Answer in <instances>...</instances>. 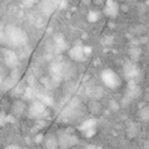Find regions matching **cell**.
Returning a JSON list of instances; mask_svg holds the SVG:
<instances>
[{
    "mask_svg": "<svg viewBox=\"0 0 149 149\" xmlns=\"http://www.w3.org/2000/svg\"><path fill=\"white\" fill-rule=\"evenodd\" d=\"M3 33H5V38H6L5 42L14 47H24L28 42L27 34L22 29L13 24H7L3 28Z\"/></svg>",
    "mask_w": 149,
    "mask_h": 149,
    "instance_id": "cell-1",
    "label": "cell"
},
{
    "mask_svg": "<svg viewBox=\"0 0 149 149\" xmlns=\"http://www.w3.org/2000/svg\"><path fill=\"white\" fill-rule=\"evenodd\" d=\"M57 136V142H58V147L61 149H69L72 146H76L78 143V139L77 136L69 134L68 130H59Z\"/></svg>",
    "mask_w": 149,
    "mask_h": 149,
    "instance_id": "cell-2",
    "label": "cell"
},
{
    "mask_svg": "<svg viewBox=\"0 0 149 149\" xmlns=\"http://www.w3.org/2000/svg\"><path fill=\"white\" fill-rule=\"evenodd\" d=\"M101 80L109 88H118L121 85V80L119 76L109 69H106L101 72Z\"/></svg>",
    "mask_w": 149,
    "mask_h": 149,
    "instance_id": "cell-3",
    "label": "cell"
},
{
    "mask_svg": "<svg viewBox=\"0 0 149 149\" xmlns=\"http://www.w3.org/2000/svg\"><path fill=\"white\" fill-rule=\"evenodd\" d=\"M57 2L56 0H42L41 2V13L44 16H50L54 10L57 7Z\"/></svg>",
    "mask_w": 149,
    "mask_h": 149,
    "instance_id": "cell-4",
    "label": "cell"
},
{
    "mask_svg": "<svg viewBox=\"0 0 149 149\" xmlns=\"http://www.w3.org/2000/svg\"><path fill=\"white\" fill-rule=\"evenodd\" d=\"M3 58H5V63L8 68L13 69V68H17L19 65V57L17 55L12 51V50H5L3 51Z\"/></svg>",
    "mask_w": 149,
    "mask_h": 149,
    "instance_id": "cell-5",
    "label": "cell"
},
{
    "mask_svg": "<svg viewBox=\"0 0 149 149\" xmlns=\"http://www.w3.org/2000/svg\"><path fill=\"white\" fill-rule=\"evenodd\" d=\"M45 109H47V107H45L41 101H38V100L36 99L35 101H33V104H31V106H30V108H29V112H30V114H31L33 116H38V118H41L42 115L45 114Z\"/></svg>",
    "mask_w": 149,
    "mask_h": 149,
    "instance_id": "cell-6",
    "label": "cell"
},
{
    "mask_svg": "<svg viewBox=\"0 0 149 149\" xmlns=\"http://www.w3.org/2000/svg\"><path fill=\"white\" fill-rule=\"evenodd\" d=\"M69 56L73 61L81 62L85 58V55H84V51H83V45H74L73 48H71L69 50Z\"/></svg>",
    "mask_w": 149,
    "mask_h": 149,
    "instance_id": "cell-7",
    "label": "cell"
},
{
    "mask_svg": "<svg viewBox=\"0 0 149 149\" xmlns=\"http://www.w3.org/2000/svg\"><path fill=\"white\" fill-rule=\"evenodd\" d=\"M123 71H125V76L128 78V79H134L137 74H139V71H137V68L136 65L134 64V62H127L123 66Z\"/></svg>",
    "mask_w": 149,
    "mask_h": 149,
    "instance_id": "cell-8",
    "label": "cell"
},
{
    "mask_svg": "<svg viewBox=\"0 0 149 149\" xmlns=\"http://www.w3.org/2000/svg\"><path fill=\"white\" fill-rule=\"evenodd\" d=\"M43 147L45 149H57L58 148L57 136L55 134H49L45 137H43Z\"/></svg>",
    "mask_w": 149,
    "mask_h": 149,
    "instance_id": "cell-9",
    "label": "cell"
},
{
    "mask_svg": "<svg viewBox=\"0 0 149 149\" xmlns=\"http://www.w3.org/2000/svg\"><path fill=\"white\" fill-rule=\"evenodd\" d=\"M54 44H55V52H62L68 48V44L65 42V38L63 35L57 34L54 37Z\"/></svg>",
    "mask_w": 149,
    "mask_h": 149,
    "instance_id": "cell-10",
    "label": "cell"
},
{
    "mask_svg": "<svg viewBox=\"0 0 149 149\" xmlns=\"http://www.w3.org/2000/svg\"><path fill=\"white\" fill-rule=\"evenodd\" d=\"M50 70H51L52 76H59V77H62V76H63L64 65H63V63H61V62H54V63L50 65Z\"/></svg>",
    "mask_w": 149,
    "mask_h": 149,
    "instance_id": "cell-11",
    "label": "cell"
},
{
    "mask_svg": "<svg viewBox=\"0 0 149 149\" xmlns=\"http://www.w3.org/2000/svg\"><path fill=\"white\" fill-rule=\"evenodd\" d=\"M36 99L38 101H41L45 107H50L54 105V100L51 97L47 95V94H36Z\"/></svg>",
    "mask_w": 149,
    "mask_h": 149,
    "instance_id": "cell-12",
    "label": "cell"
},
{
    "mask_svg": "<svg viewBox=\"0 0 149 149\" xmlns=\"http://www.w3.org/2000/svg\"><path fill=\"white\" fill-rule=\"evenodd\" d=\"M105 13H106V15H108V16L115 17V16L118 15V13H119V7H118L116 2H114V3L111 5V6H106Z\"/></svg>",
    "mask_w": 149,
    "mask_h": 149,
    "instance_id": "cell-13",
    "label": "cell"
},
{
    "mask_svg": "<svg viewBox=\"0 0 149 149\" xmlns=\"http://www.w3.org/2000/svg\"><path fill=\"white\" fill-rule=\"evenodd\" d=\"M95 126H97V120H95L94 118H92V119H88V120L84 121V122L81 123V126L79 127V129L83 132V130H86V129H88V128H94Z\"/></svg>",
    "mask_w": 149,
    "mask_h": 149,
    "instance_id": "cell-14",
    "label": "cell"
},
{
    "mask_svg": "<svg viewBox=\"0 0 149 149\" xmlns=\"http://www.w3.org/2000/svg\"><path fill=\"white\" fill-rule=\"evenodd\" d=\"M24 109H26V105H24V102L21 101V100L16 101V102L14 104V106H13V111H14V113H15L16 115H21V114L24 112Z\"/></svg>",
    "mask_w": 149,
    "mask_h": 149,
    "instance_id": "cell-15",
    "label": "cell"
},
{
    "mask_svg": "<svg viewBox=\"0 0 149 149\" xmlns=\"http://www.w3.org/2000/svg\"><path fill=\"white\" fill-rule=\"evenodd\" d=\"M128 55H129V57H130V59H132L133 62H136V61H139V58H140L141 50H140L139 48H136V47H133V48L129 49Z\"/></svg>",
    "mask_w": 149,
    "mask_h": 149,
    "instance_id": "cell-16",
    "label": "cell"
},
{
    "mask_svg": "<svg viewBox=\"0 0 149 149\" xmlns=\"http://www.w3.org/2000/svg\"><path fill=\"white\" fill-rule=\"evenodd\" d=\"M15 84H16V80H14V79H12L10 77H8V78H6V79L3 80V83H2V88H3L5 91L10 90V88H13V87L15 86Z\"/></svg>",
    "mask_w": 149,
    "mask_h": 149,
    "instance_id": "cell-17",
    "label": "cell"
},
{
    "mask_svg": "<svg viewBox=\"0 0 149 149\" xmlns=\"http://www.w3.org/2000/svg\"><path fill=\"white\" fill-rule=\"evenodd\" d=\"M102 94H104V91H102L101 87H94V88L91 90V97L94 98V99H99V98H101Z\"/></svg>",
    "mask_w": 149,
    "mask_h": 149,
    "instance_id": "cell-18",
    "label": "cell"
},
{
    "mask_svg": "<svg viewBox=\"0 0 149 149\" xmlns=\"http://www.w3.org/2000/svg\"><path fill=\"white\" fill-rule=\"evenodd\" d=\"M140 118L142 120H148L149 119V108L147 106H144L140 109Z\"/></svg>",
    "mask_w": 149,
    "mask_h": 149,
    "instance_id": "cell-19",
    "label": "cell"
},
{
    "mask_svg": "<svg viewBox=\"0 0 149 149\" xmlns=\"http://www.w3.org/2000/svg\"><path fill=\"white\" fill-rule=\"evenodd\" d=\"M9 77H10L12 79H14V80L17 81V79L20 78V70H19L17 68H13L12 71H10V73H9Z\"/></svg>",
    "mask_w": 149,
    "mask_h": 149,
    "instance_id": "cell-20",
    "label": "cell"
},
{
    "mask_svg": "<svg viewBox=\"0 0 149 149\" xmlns=\"http://www.w3.org/2000/svg\"><path fill=\"white\" fill-rule=\"evenodd\" d=\"M45 50L49 54H54L55 52V44H54V42L47 41V43H45Z\"/></svg>",
    "mask_w": 149,
    "mask_h": 149,
    "instance_id": "cell-21",
    "label": "cell"
},
{
    "mask_svg": "<svg viewBox=\"0 0 149 149\" xmlns=\"http://www.w3.org/2000/svg\"><path fill=\"white\" fill-rule=\"evenodd\" d=\"M98 17H99V15H98L97 12H90L88 13V16H87V19H88L90 22H95L98 20Z\"/></svg>",
    "mask_w": 149,
    "mask_h": 149,
    "instance_id": "cell-22",
    "label": "cell"
},
{
    "mask_svg": "<svg viewBox=\"0 0 149 149\" xmlns=\"http://www.w3.org/2000/svg\"><path fill=\"white\" fill-rule=\"evenodd\" d=\"M83 133L85 134L86 137H91V136H93L95 134V127L94 128H88L86 130H83Z\"/></svg>",
    "mask_w": 149,
    "mask_h": 149,
    "instance_id": "cell-23",
    "label": "cell"
},
{
    "mask_svg": "<svg viewBox=\"0 0 149 149\" xmlns=\"http://www.w3.org/2000/svg\"><path fill=\"white\" fill-rule=\"evenodd\" d=\"M109 106H111V108L113 109V111H118L119 109V107H120V105L115 101V100H112V101H109Z\"/></svg>",
    "mask_w": 149,
    "mask_h": 149,
    "instance_id": "cell-24",
    "label": "cell"
},
{
    "mask_svg": "<svg viewBox=\"0 0 149 149\" xmlns=\"http://www.w3.org/2000/svg\"><path fill=\"white\" fill-rule=\"evenodd\" d=\"M43 135L42 134H35V136H34V142H36V143H41L42 141H43Z\"/></svg>",
    "mask_w": 149,
    "mask_h": 149,
    "instance_id": "cell-25",
    "label": "cell"
},
{
    "mask_svg": "<svg viewBox=\"0 0 149 149\" xmlns=\"http://www.w3.org/2000/svg\"><path fill=\"white\" fill-rule=\"evenodd\" d=\"M24 97H28L29 99L33 97V88L31 87H27L24 90Z\"/></svg>",
    "mask_w": 149,
    "mask_h": 149,
    "instance_id": "cell-26",
    "label": "cell"
},
{
    "mask_svg": "<svg viewBox=\"0 0 149 149\" xmlns=\"http://www.w3.org/2000/svg\"><path fill=\"white\" fill-rule=\"evenodd\" d=\"M34 3H35L34 0H23V1H22V5H23L24 7H31Z\"/></svg>",
    "mask_w": 149,
    "mask_h": 149,
    "instance_id": "cell-27",
    "label": "cell"
},
{
    "mask_svg": "<svg viewBox=\"0 0 149 149\" xmlns=\"http://www.w3.org/2000/svg\"><path fill=\"white\" fill-rule=\"evenodd\" d=\"M83 51H84V55H88V54H91V51H92V48H91V47H86V45H83Z\"/></svg>",
    "mask_w": 149,
    "mask_h": 149,
    "instance_id": "cell-28",
    "label": "cell"
},
{
    "mask_svg": "<svg viewBox=\"0 0 149 149\" xmlns=\"http://www.w3.org/2000/svg\"><path fill=\"white\" fill-rule=\"evenodd\" d=\"M92 105H94V107L92 106V111H93L94 113H98V112H100V108H99L100 106H99V104H98V102H95V101H94Z\"/></svg>",
    "mask_w": 149,
    "mask_h": 149,
    "instance_id": "cell-29",
    "label": "cell"
},
{
    "mask_svg": "<svg viewBox=\"0 0 149 149\" xmlns=\"http://www.w3.org/2000/svg\"><path fill=\"white\" fill-rule=\"evenodd\" d=\"M37 125H40V126H37V127H44V126H47V121L38 119V120H37Z\"/></svg>",
    "mask_w": 149,
    "mask_h": 149,
    "instance_id": "cell-30",
    "label": "cell"
},
{
    "mask_svg": "<svg viewBox=\"0 0 149 149\" xmlns=\"http://www.w3.org/2000/svg\"><path fill=\"white\" fill-rule=\"evenodd\" d=\"M6 123V119H5V115L0 113V126H3Z\"/></svg>",
    "mask_w": 149,
    "mask_h": 149,
    "instance_id": "cell-31",
    "label": "cell"
},
{
    "mask_svg": "<svg viewBox=\"0 0 149 149\" xmlns=\"http://www.w3.org/2000/svg\"><path fill=\"white\" fill-rule=\"evenodd\" d=\"M37 132H38V127H37V126H35V127H33V128L30 129V133H31L33 135L37 134Z\"/></svg>",
    "mask_w": 149,
    "mask_h": 149,
    "instance_id": "cell-32",
    "label": "cell"
},
{
    "mask_svg": "<svg viewBox=\"0 0 149 149\" xmlns=\"http://www.w3.org/2000/svg\"><path fill=\"white\" fill-rule=\"evenodd\" d=\"M112 42H113V37H112V36L106 37V40H105V43H106V44H111Z\"/></svg>",
    "mask_w": 149,
    "mask_h": 149,
    "instance_id": "cell-33",
    "label": "cell"
},
{
    "mask_svg": "<svg viewBox=\"0 0 149 149\" xmlns=\"http://www.w3.org/2000/svg\"><path fill=\"white\" fill-rule=\"evenodd\" d=\"M5 149H21V148H20V147H17V146H15V144H10V146L6 147Z\"/></svg>",
    "mask_w": 149,
    "mask_h": 149,
    "instance_id": "cell-34",
    "label": "cell"
},
{
    "mask_svg": "<svg viewBox=\"0 0 149 149\" xmlns=\"http://www.w3.org/2000/svg\"><path fill=\"white\" fill-rule=\"evenodd\" d=\"M34 78H35L34 76H29V77L27 78V80L29 81V84H33V83H34Z\"/></svg>",
    "mask_w": 149,
    "mask_h": 149,
    "instance_id": "cell-35",
    "label": "cell"
},
{
    "mask_svg": "<svg viewBox=\"0 0 149 149\" xmlns=\"http://www.w3.org/2000/svg\"><path fill=\"white\" fill-rule=\"evenodd\" d=\"M146 41H147V37H141L140 38V42L141 43H146Z\"/></svg>",
    "mask_w": 149,
    "mask_h": 149,
    "instance_id": "cell-36",
    "label": "cell"
},
{
    "mask_svg": "<svg viewBox=\"0 0 149 149\" xmlns=\"http://www.w3.org/2000/svg\"><path fill=\"white\" fill-rule=\"evenodd\" d=\"M86 149H95V147L93 146V144H90V146H87V148Z\"/></svg>",
    "mask_w": 149,
    "mask_h": 149,
    "instance_id": "cell-37",
    "label": "cell"
},
{
    "mask_svg": "<svg viewBox=\"0 0 149 149\" xmlns=\"http://www.w3.org/2000/svg\"><path fill=\"white\" fill-rule=\"evenodd\" d=\"M121 9H122V10H127V9H128V7H127V6H125V5H122V6H121Z\"/></svg>",
    "mask_w": 149,
    "mask_h": 149,
    "instance_id": "cell-38",
    "label": "cell"
},
{
    "mask_svg": "<svg viewBox=\"0 0 149 149\" xmlns=\"http://www.w3.org/2000/svg\"><path fill=\"white\" fill-rule=\"evenodd\" d=\"M93 1H94L97 5H101V0H93Z\"/></svg>",
    "mask_w": 149,
    "mask_h": 149,
    "instance_id": "cell-39",
    "label": "cell"
},
{
    "mask_svg": "<svg viewBox=\"0 0 149 149\" xmlns=\"http://www.w3.org/2000/svg\"><path fill=\"white\" fill-rule=\"evenodd\" d=\"M0 83H1V76H0Z\"/></svg>",
    "mask_w": 149,
    "mask_h": 149,
    "instance_id": "cell-40",
    "label": "cell"
},
{
    "mask_svg": "<svg viewBox=\"0 0 149 149\" xmlns=\"http://www.w3.org/2000/svg\"><path fill=\"white\" fill-rule=\"evenodd\" d=\"M23 149H28V148H23Z\"/></svg>",
    "mask_w": 149,
    "mask_h": 149,
    "instance_id": "cell-41",
    "label": "cell"
},
{
    "mask_svg": "<svg viewBox=\"0 0 149 149\" xmlns=\"http://www.w3.org/2000/svg\"><path fill=\"white\" fill-rule=\"evenodd\" d=\"M34 1H35V2H36V1H37V0H34Z\"/></svg>",
    "mask_w": 149,
    "mask_h": 149,
    "instance_id": "cell-42",
    "label": "cell"
}]
</instances>
